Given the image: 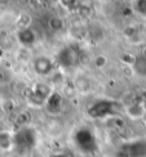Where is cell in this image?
<instances>
[{"instance_id": "6", "label": "cell", "mask_w": 146, "mask_h": 157, "mask_svg": "<svg viewBox=\"0 0 146 157\" xmlns=\"http://www.w3.org/2000/svg\"><path fill=\"white\" fill-rule=\"evenodd\" d=\"M53 62L47 56H39L34 59V70L38 75L47 76L53 71Z\"/></svg>"}, {"instance_id": "10", "label": "cell", "mask_w": 146, "mask_h": 157, "mask_svg": "<svg viewBox=\"0 0 146 157\" xmlns=\"http://www.w3.org/2000/svg\"><path fill=\"white\" fill-rule=\"evenodd\" d=\"M132 67H133L135 72L138 76L145 77L146 76V57H144V56L136 57L135 61H133V64H132Z\"/></svg>"}, {"instance_id": "4", "label": "cell", "mask_w": 146, "mask_h": 157, "mask_svg": "<svg viewBox=\"0 0 146 157\" xmlns=\"http://www.w3.org/2000/svg\"><path fill=\"white\" fill-rule=\"evenodd\" d=\"M114 112H115V103L107 99L96 101L88 108V115L93 117V119H103V117L114 115Z\"/></svg>"}, {"instance_id": "12", "label": "cell", "mask_w": 146, "mask_h": 157, "mask_svg": "<svg viewBox=\"0 0 146 157\" xmlns=\"http://www.w3.org/2000/svg\"><path fill=\"white\" fill-rule=\"evenodd\" d=\"M0 36H2L3 39H4V41L3 43H0V48H4V49H6V48H9L10 45L13 44V41H12V37L6 34L5 31H3V32H0Z\"/></svg>"}, {"instance_id": "8", "label": "cell", "mask_w": 146, "mask_h": 157, "mask_svg": "<svg viewBox=\"0 0 146 157\" xmlns=\"http://www.w3.org/2000/svg\"><path fill=\"white\" fill-rule=\"evenodd\" d=\"M18 41L21 43L23 47H30L36 41V35H35V31L30 29V27H22L18 32Z\"/></svg>"}, {"instance_id": "7", "label": "cell", "mask_w": 146, "mask_h": 157, "mask_svg": "<svg viewBox=\"0 0 146 157\" xmlns=\"http://www.w3.org/2000/svg\"><path fill=\"white\" fill-rule=\"evenodd\" d=\"M45 107H47V109L51 113L58 115L62 111V108H63L62 97L59 95L58 93H53V91H52V94L48 97L47 102H45Z\"/></svg>"}, {"instance_id": "5", "label": "cell", "mask_w": 146, "mask_h": 157, "mask_svg": "<svg viewBox=\"0 0 146 157\" xmlns=\"http://www.w3.org/2000/svg\"><path fill=\"white\" fill-rule=\"evenodd\" d=\"M58 63L66 68H71V67L78 66L79 53H78L76 48H74L72 45H69V47L63 48L58 53Z\"/></svg>"}, {"instance_id": "17", "label": "cell", "mask_w": 146, "mask_h": 157, "mask_svg": "<svg viewBox=\"0 0 146 157\" xmlns=\"http://www.w3.org/2000/svg\"><path fill=\"white\" fill-rule=\"evenodd\" d=\"M142 120H144V124H145V126H146V112H145L144 116H142Z\"/></svg>"}, {"instance_id": "1", "label": "cell", "mask_w": 146, "mask_h": 157, "mask_svg": "<svg viewBox=\"0 0 146 157\" xmlns=\"http://www.w3.org/2000/svg\"><path fill=\"white\" fill-rule=\"evenodd\" d=\"M36 144V133L34 129L29 126L19 128L13 134V149L19 155H25L30 152Z\"/></svg>"}, {"instance_id": "11", "label": "cell", "mask_w": 146, "mask_h": 157, "mask_svg": "<svg viewBox=\"0 0 146 157\" xmlns=\"http://www.w3.org/2000/svg\"><path fill=\"white\" fill-rule=\"evenodd\" d=\"M13 148V134L9 132H0V149L3 151H9Z\"/></svg>"}, {"instance_id": "15", "label": "cell", "mask_w": 146, "mask_h": 157, "mask_svg": "<svg viewBox=\"0 0 146 157\" xmlns=\"http://www.w3.org/2000/svg\"><path fill=\"white\" fill-rule=\"evenodd\" d=\"M105 63H106V59H105L102 56L97 57V59H96V66H97V67H103Z\"/></svg>"}, {"instance_id": "9", "label": "cell", "mask_w": 146, "mask_h": 157, "mask_svg": "<svg viewBox=\"0 0 146 157\" xmlns=\"http://www.w3.org/2000/svg\"><path fill=\"white\" fill-rule=\"evenodd\" d=\"M145 112H146V108L142 106L141 103H132L127 107V115L133 120L142 119Z\"/></svg>"}, {"instance_id": "13", "label": "cell", "mask_w": 146, "mask_h": 157, "mask_svg": "<svg viewBox=\"0 0 146 157\" xmlns=\"http://www.w3.org/2000/svg\"><path fill=\"white\" fill-rule=\"evenodd\" d=\"M49 26H51V29L52 30H61L62 29V26H63V22H62V19L61 18H58V17H53L51 21H49Z\"/></svg>"}, {"instance_id": "3", "label": "cell", "mask_w": 146, "mask_h": 157, "mask_svg": "<svg viewBox=\"0 0 146 157\" xmlns=\"http://www.w3.org/2000/svg\"><path fill=\"white\" fill-rule=\"evenodd\" d=\"M118 157H146V139H136L122 146Z\"/></svg>"}, {"instance_id": "14", "label": "cell", "mask_w": 146, "mask_h": 157, "mask_svg": "<svg viewBox=\"0 0 146 157\" xmlns=\"http://www.w3.org/2000/svg\"><path fill=\"white\" fill-rule=\"evenodd\" d=\"M135 9L137 10V13L146 16V0H137L135 3Z\"/></svg>"}, {"instance_id": "16", "label": "cell", "mask_w": 146, "mask_h": 157, "mask_svg": "<svg viewBox=\"0 0 146 157\" xmlns=\"http://www.w3.org/2000/svg\"><path fill=\"white\" fill-rule=\"evenodd\" d=\"M52 157H69V156L65 153H55V155H52Z\"/></svg>"}, {"instance_id": "2", "label": "cell", "mask_w": 146, "mask_h": 157, "mask_svg": "<svg viewBox=\"0 0 146 157\" xmlns=\"http://www.w3.org/2000/svg\"><path fill=\"white\" fill-rule=\"evenodd\" d=\"M74 143L82 152L85 153L95 152L97 148L96 136L88 128H80L76 130L74 134Z\"/></svg>"}]
</instances>
